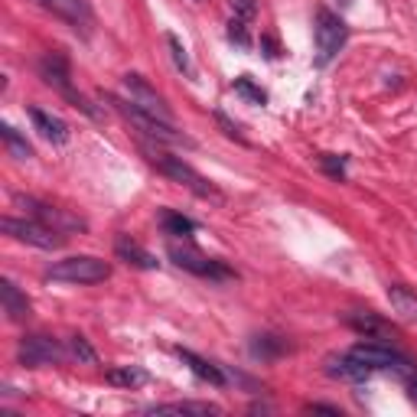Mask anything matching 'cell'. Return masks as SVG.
Masks as SVG:
<instances>
[{
	"label": "cell",
	"instance_id": "cell-1",
	"mask_svg": "<svg viewBox=\"0 0 417 417\" xmlns=\"http://www.w3.org/2000/svg\"><path fill=\"white\" fill-rule=\"evenodd\" d=\"M144 157L157 167L167 180H173V183H180V186H186L189 193H196L199 199H222V193L215 189V186L208 183L202 173H196L189 163H186L183 157H170V153H163V150H157V147H147L144 144Z\"/></svg>",
	"mask_w": 417,
	"mask_h": 417
},
{
	"label": "cell",
	"instance_id": "cell-2",
	"mask_svg": "<svg viewBox=\"0 0 417 417\" xmlns=\"http://www.w3.org/2000/svg\"><path fill=\"white\" fill-rule=\"evenodd\" d=\"M108 101L118 108V114H121L124 121H131L140 131L144 137H150V140H157V144H183V147H193V140L183 134V131H176L170 121H160V118H153V114H147L144 108H137L134 101L127 98H114V95H108Z\"/></svg>",
	"mask_w": 417,
	"mask_h": 417
},
{
	"label": "cell",
	"instance_id": "cell-3",
	"mask_svg": "<svg viewBox=\"0 0 417 417\" xmlns=\"http://www.w3.org/2000/svg\"><path fill=\"white\" fill-rule=\"evenodd\" d=\"M50 281H62V284H101L111 277V264L92 255H75V258L56 261L46 270Z\"/></svg>",
	"mask_w": 417,
	"mask_h": 417
},
{
	"label": "cell",
	"instance_id": "cell-4",
	"mask_svg": "<svg viewBox=\"0 0 417 417\" xmlns=\"http://www.w3.org/2000/svg\"><path fill=\"white\" fill-rule=\"evenodd\" d=\"M39 75H43V82H46V85H52L56 92H62V95L72 101L75 108L85 111L88 118H101L98 111H95V105H88L85 95H78V92L72 88V72H69V59H65L62 52H46V56L39 59Z\"/></svg>",
	"mask_w": 417,
	"mask_h": 417
},
{
	"label": "cell",
	"instance_id": "cell-5",
	"mask_svg": "<svg viewBox=\"0 0 417 417\" xmlns=\"http://www.w3.org/2000/svg\"><path fill=\"white\" fill-rule=\"evenodd\" d=\"M313 36H317V65H326V62L336 59V52L345 46V36H349V26H345L343 17H336L332 10H317V26H313Z\"/></svg>",
	"mask_w": 417,
	"mask_h": 417
},
{
	"label": "cell",
	"instance_id": "cell-6",
	"mask_svg": "<svg viewBox=\"0 0 417 417\" xmlns=\"http://www.w3.org/2000/svg\"><path fill=\"white\" fill-rule=\"evenodd\" d=\"M3 232L17 238V242H23V245H33V248H43V251H56V248L65 245V235L50 228V225H43L36 219H3Z\"/></svg>",
	"mask_w": 417,
	"mask_h": 417
},
{
	"label": "cell",
	"instance_id": "cell-7",
	"mask_svg": "<svg viewBox=\"0 0 417 417\" xmlns=\"http://www.w3.org/2000/svg\"><path fill=\"white\" fill-rule=\"evenodd\" d=\"M170 258L176 268H183L189 270V274H196V277H208V281H225V277H235V270L232 268H225L222 261L215 258H206L199 248L193 245H176L173 242L170 245Z\"/></svg>",
	"mask_w": 417,
	"mask_h": 417
},
{
	"label": "cell",
	"instance_id": "cell-8",
	"mask_svg": "<svg viewBox=\"0 0 417 417\" xmlns=\"http://www.w3.org/2000/svg\"><path fill=\"white\" fill-rule=\"evenodd\" d=\"M349 356H356L359 362H365L368 368H392V372H414V362H411V356H405V352H398L392 343H359L349 349Z\"/></svg>",
	"mask_w": 417,
	"mask_h": 417
},
{
	"label": "cell",
	"instance_id": "cell-9",
	"mask_svg": "<svg viewBox=\"0 0 417 417\" xmlns=\"http://www.w3.org/2000/svg\"><path fill=\"white\" fill-rule=\"evenodd\" d=\"M121 88H124V98L134 101L137 108H144L147 114L160 118V121H170V124H173V111H170V105L163 101V95H157V92L150 88V82L144 78V75L127 72V75L121 78Z\"/></svg>",
	"mask_w": 417,
	"mask_h": 417
},
{
	"label": "cell",
	"instance_id": "cell-10",
	"mask_svg": "<svg viewBox=\"0 0 417 417\" xmlns=\"http://www.w3.org/2000/svg\"><path fill=\"white\" fill-rule=\"evenodd\" d=\"M17 206H23L30 219L43 222V225H50V228H56V232H62V235L65 232H85L88 228L78 215L65 212V208L50 206V202H39V199H33V196H17Z\"/></svg>",
	"mask_w": 417,
	"mask_h": 417
},
{
	"label": "cell",
	"instance_id": "cell-11",
	"mask_svg": "<svg viewBox=\"0 0 417 417\" xmlns=\"http://www.w3.org/2000/svg\"><path fill=\"white\" fill-rule=\"evenodd\" d=\"M17 356L26 368H43V365H62L65 362V349H62L52 336H23L17 345Z\"/></svg>",
	"mask_w": 417,
	"mask_h": 417
},
{
	"label": "cell",
	"instance_id": "cell-12",
	"mask_svg": "<svg viewBox=\"0 0 417 417\" xmlns=\"http://www.w3.org/2000/svg\"><path fill=\"white\" fill-rule=\"evenodd\" d=\"M345 323H349L356 332H362L365 339H375V343H392V339H394L392 326H388L378 313H349Z\"/></svg>",
	"mask_w": 417,
	"mask_h": 417
},
{
	"label": "cell",
	"instance_id": "cell-13",
	"mask_svg": "<svg viewBox=\"0 0 417 417\" xmlns=\"http://www.w3.org/2000/svg\"><path fill=\"white\" fill-rule=\"evenodd\" d=\"M30 121H33V127H36L39 134L46 137L50 144H69V124L62 121V118H56V114H50V111H43V108H30Z\"/></svg>",
	"mask_w": 417,
	"mask_h": 417
},
{
	"label": "cell",
	"instance_id": "cell-14",
	"mask_svg": "<svg viewBox=\"0 0 417 417\" xmlns=\"http://www.w3.org/2000/svg\"><path fill=\"white\" fill-rule=\"evenodd\" d=\"M114 255H118L124 264H131V268H140V270H157L160 268V261L150 255L147 248H140L134 238H127V235H121V238L114 242Z\"/></svg>",
	"mask_w": 417,
	"mask_h": 417
},
{
	"label": "cell",
	"instance_id": "cell-15",
	"mask_svg": "<svg viewBox=\"0 0 417 417\" xmlns=\"http://www.w3.org/2000/svg\"><path fill=\"white\" fill-rule=\"evenodd\" d=\"M39 3H43L46 10H52L56 17L75 23V26L92 23V7H88V0H39Z\"/></svg>",
	"mask_w": 417,
	"mask_h": 417
},
{
	"label": "cell",
	"instance_id": "cell-16",
	"mask_svg": "<svg viewBox=\"0 0 417 417\" xmlns=\"http://www.w3.org/2000/svg\"><path fill=\"white\" fill-rule=\"evenodd\" d=\"M0 300H3V313L13 323H26L30 319V300H26V294L17 290L13 281H0Z\"/></svg>",
	"mask_w": 417,
	"mask_h": 417
},
{
	"label": "cell",
	"instance_id": "cell-17",
	"mask_svg": "<svg viewBox=\"0 0 417 417\" xmlns=\"http://www.w3.org/2000/svg\"><path fill=\"white\" fill-rule=\"evenodd\" d=\"M326 372L332 378H345V381H365L372 368L365 362H359L356 356H332L326 359Z\"/></svg>",
	"mask_w": 417,
	"mask_h": 417
},
{
	"label": "cell",
	"instance_id": "cell-18",
	"mask_svg": "<svg viewBox=\"0 0 417 417\" xmlns=\"http://www.w3.org/2000/svg\"><path fill=\"white\" fill-rule=\"evenodd\" d=\"M388 303H392V310L405 323H417V294L414 290H407L401 284H392L388 287Z\"/></svg>",
	"mask_w": 417,
	"mask_h": 417
},
{
	"label": "cell",
	"instance_id": "cell-19",
	"mask_svg": "<svg viewBox=\"0 0 417 417\" xmlns=\"http://www.w3.org/2000/svg\"><path fill=\"white\" fill-rule=\"evenodd\" d=\"M176 356L183 359L186 365L196 372L202 381H208V385H215V388H222L225 385V375H222V368L219 365H212V362H206V359H199L196 352H189V349H176Z\"/></svg>",
	"mask_w": 417,
	"mask_h": 417
},
{
	"label": "cell",
	"instance_id": "cell-20",
	"mask_svg": "<svg viewBox=\"0 0 417 417\" xmlns=\"http://www.w3.org/2000/svg\"><path fill=\"white\" fill-rule=\"evenodd\" d=\"M147 411L150 414H199V417L222 414V407L208 405V401H173V405H153Z\"/></svg>",
	"mask_w": 417,
	"mask_h": 417
},
{
	"label": "cell",
	"instance_id": "cell-21",
	"mask_svg": "<svg viewBox=\"0 0 417 417\" xmlns=\"http://www.w3.org/2000/svg\"><path fill=\"white\" fill-rule=\"evenodd\" d=\"M160 225H163V232L173 235V238H186V235L196 232V222L186 219V215H180V212H163V219H160Z\"/></svg>",
	"mask_w": 417,
	"mask_h": 417
},
{
	"label": "cell",
	"instance_id": "cell-22",
	"mask_svg": "<svg viewBox=\"0 0 417 417\" xmlns=\"http://www.w3.org/2000/svg\"><path fill=\"white\" fill-rule=\"evenodd\" d=\"M0 137H3V144H7V150H10V157H17V160H30V157H33V147L26 144V137L17 134V127L0 124Z\"/></svg>",
	"mask_w": 417,
	"mask_h": 417
},
{
	"label": "cell",
	"instance_id": "cell-23",
	"mask_svg": "<svg viewBox=\"0 0 417 417\" xmlns=\"http://www.w3.org/2000/svg\"><path fill=\"white\" fill-rule=\"evenodd\" d=\"M108 381L114 388H137V385H144L147 381V372H140V368H111L108 372Z\"/></svg>",
	"mask_w": 417,
	"mask_h": 417
},
{
	"label": "cell",
	"instance_id": "cell-24",
	"mask_svg": "<svg viewBox=\"0 0 417 417\" xmlns=\"http://www.w3.org/2000/svg\"><path fill=\"white\" fill-rule=\"evenodd\" d=\"M232 88H235V95H242V98L251 101V105H268V92H264L261 85H255L248 75H238Z\"/></svg>",
	"mask_w": 417,
	"mask_h": 417
},
{
	"label": "cell",
	"instance_id": "cell-25",
	"mask_svg": "<svg viewBox=\"0 0 417 417\" xmlns=\"http://www.w3.org/2000/svg\"><path fill=\"white\" fill-rule=\"evenodd\" d=\"M284 349H287V343L284 339H277V336H255V343H251V352L261 359H274L281 356Z\"/></svg>",
	"mask_w": 417,
	"mask_h": 417
},
{
	"label": "cell",
	"instance_id": "cell-26",
	"mask_svg": "<svg viewBox=\"0 0 417 417\" xmlns=\"http://www.w3.org/2000/svg\"><path fill=\"white\" fill-rule=\"evenodd\" d=\"M167 46H170V52H173V62H176V69L180 72H193V65H189V56H186V46L180 43V36H173V33H167Z\"/></svg>",
	"mask_w": 417,
	"mask_h": 417
},
{
	"label": "cell",
	"instance_id": "cell-27",
	"mask_svg": "<svg viewBox=\"0 0 417 417\" xmlns=\"http://www.w3.org/2000/svg\"><path fill=\"white\" fill-rule=\"evenodd\" d=\"M72 356L78 359V362H85V365H95V362H98V352L88 345L85 336H72Z\"/></svg>",
	"mask_w": 417,
	"mask_h": 417
},
{
	"label": "cell",
	"instance_id": "cell-28",
	"mask_svg": "<svg viewBox=\"0 0 417 417\" xmlns=\"http://www.w3.org/2000/svg\"><path fill=\"white\" fill-rule=\"evenodd\" d=\"M228 39H232V43H238L242 50H248V46H251V36H248L245 20H238V17H235L232 23H228Z\"/></svg>",
	"mask_w": 417,
	"mask_h": 417
},
{
	"label": "cell",
	"instance_id": "cell-29",
	"mask_svg": "<svg viewBox=\"0 0 417 417\" xmlns=\"http://www.w3.org/2000/svg\"><path fill=\"white\" fill-rule=\"evenodd\" d=\"M319 163H323V170L330 173V176H339V180L345 176V160H343V157H332V153H323V157H319Z\"/></svg>",
	"mask_w": 417,
	"mask_h": 417
},
{
	"label": "cell",
	"instance_id": "cell-30",
	"mask_svg": "<svg viewBox=\"0 0 417 417\" xmlns=\"http://www.w3.org/2000/svg\"><path fill=\"white\" fill-rule=\"evenodd\" d=\"M215 121H219V127L225 131V137H232V140H238V144H245V134H242V127L238 124H232L222 111H215Z\"/></svg>",
	"mask_w": 417,
	"mask_h": 417
},
{
	"label": "cell",
	"instance_id": "cell-31",
	"mask_svg": "<svg viewBox=\"0 0 417 417\" xmlns=\"http://www.w3.org/2000/svg\"><path fill=\"white\" fill-rule=\"evenodd\" d=\"M232 10H235L238 20H251L258 7H255V0H232Z\"/></svg>",
	"mask_w": 417,
	"mask_h": 417
},
{
	"label": "cell",
	"instance_id": "cell-32",
	"mask_svg": "<svg viewBox=\"0 0 417 417\" xmlns=\"http://www.w3.org/2000/svg\"><path fill=\"white\" fill-rule=\"evenodd\" d=\"M261 46L268 50V52H264L268 59H277V43H274V39H270V36H264V39H261Z\"/></svg>",
	"mask_w": 417,
	"mask_h": 417
},
{
	"label": "cell",
	"instance_id": "cell-33",
	"mask_svg": "<svg viewBox=\"0 0 417 417\" xmlns=\"http://www.w3.org/2000/svg\"><path fill=\"white\" fill-rule=\"evenodd\" d=\"M310 411H326V414H339V407H332V405H310Z\"/></svg>",
	"mask_w": 417,
	"mask_h": 417
},
{
	"label": "cell",
	"instance_id": "cell-34",
	"mask_svg": "<svg viewBox=\"0 0 417 417\" xmlns=\"http://www.w3.org/2000/svg\"><path fill=\"white\" fill-rule=\"evenodd\" d=\"M411 401H414V405H417V381H414V385H411Z\"/></svg>",
	"mask_w": 417,
	"mask_h": 417
}]
</instances>
